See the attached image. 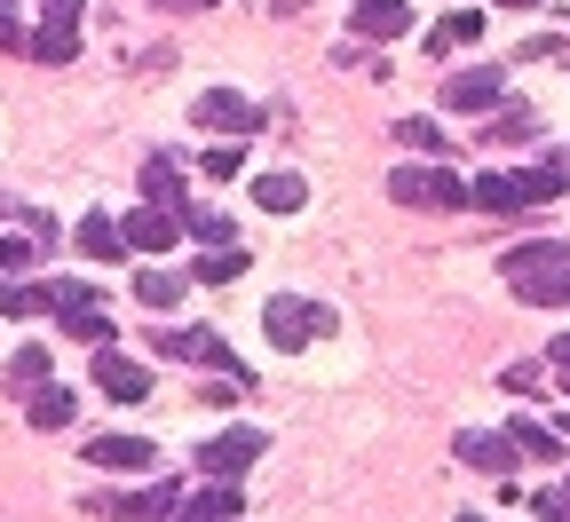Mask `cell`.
Segmentation results:
<instances>
[{"label": "cell", "mask_w": 570, "mask_h": 522, "mask_svg": "<svg viewBox=\"0 0 570 522\" xmlns=\"http://www.w3.org/2000/svg\"><path fill=\"white\" fill-rule=\"evenodd\" d=\"M508 285L523 293L531 309H570V246L562 238H539V246H515L508 262Z\"/></svg>", "instance_id": "obj_1"}, {"label": "cell", "mask_w": 570, "mask_h": 522, "mask_svg": "<svg viewBox=\"0 0 570 522\" xmlns=\"http://www.w3.org/2000/svg\"><path fill=\"white\" fill-rule=\"evenodd\" d=\"M48 317H56L71 341H88V348H111V333H119L111 309H104V293H88L80 277H56V309H48Z\"/></svg>", "instance_id": "obj_2"}, {"label": "cell", "mask_w": 570, "mask_h": 522, "mask_svg": "<svg viewBox=\"0 0 570 522\" xmlns=\"http://www.w3.org/2000/svg\"><path fill=\"white\" fill-rule=\"evenodd\" d=\"M262 452H269V435H262V427H223V435H206V443H198V475H206V483H238Z\"/></svg>", "instance_id": "obj_3"}, {"label": "cell", "mask_w": 570, "mask_h": 522, "mask_svg": "<svg viewBox=\"0 0 570 522\" xmlns=\"http://www.w3.org/2000/svg\"><path fill=\"white\" fill-rule=\"evenodd\" d=\"M389 198L396 206H428V214H452V206H468V183L452 167H396L389 175Z\"/></svg>", "instance_id": "obj_4"}, {"label": "cell", "mask_w": 570, "mask_h": 522, "mask_svg": "<svg viewBox=\"0 0 570 522\" xmlns=\"http://www.w3.org/2000/svg\"><path fill=\"white\" fill-rule=\"evenodd\" d=\"M325 325H333V309H325V302H302V293H277V302L262 309V333H269V348H309Z\"/></svg>", "instance_id": "obj_5"}, {"label": "cell", "mask_w": 570, "mask_h": 522, "mask_svg": "<svg viewBox=\"0 0 570 522\" xmlns=\"http://www.w3.org/2000/svg\"><path fill=\"white\" fill-rule=\"evenodd\" d=\"M80 9H88V0H40L32 63H71V56H80Z\"/></svg>", "instance_id": "obj_6"}, {"label": "cell", "mask_w": 570, "mask_h": 522, "mask_svg": "<svg viewBox=\"0 0 570 522\" xmlns=\"http://www.w3.org/2000/svg\"><path fill=\"white\" fill-rule=\"evenodd\" d=\"M88 514H104V522H175L183 514V483L151 475L135 499H88Z\"/></svg>", "instance_id": "obj_7"}, {"label": "cell", "mask_w": 570, "mask_h": 522, "mask_svg": "<svg viewBox=\"0 0 570 522\" xmlns=\"http://www.w3.org/2000/svg\"><path fill=\"white\" fill-rule=\"evenodd\" d=\"M159 356H183V364H214L223 381H238V388H246V364L230 356V341H223V333H206V325H175V333H159Z\"/></svg>", "instance_id": "obj_8"}, {"label": "cell", "mask_w": 570, "mask_h": 522, "mask_svg": "<svg viewBox=\"0 0 570 522\" xmlns=\"http://www.w3.org/2000/svg\"><path fill=\"white\" fill-rule=\"evenodd\" d=\"M190 119H198L206 135H230V142H246V135L262 127V111H254V104H246L238 88H206V96L190 104Z\"/></svg>", "instance_id": "obj_9"}, {"label": "cell", "mask_w": 570, "mask_h": 522, "mask_svg": "<svg viewBox=\"0 0 570 522\" xmlns=\"http://www.w3.org/2000/svg\"><path fill=\"white\" fill-rule=\"evenodd\" d=\"M127 254H175V238H183V214L175 206H135L127 221Z\"/></svg>", "instance_id": "obj_10"}, {"label": "cell", "mask_w": 570, "mask_h": 522, "mask_svg": "<svg viewBox=\"0 0 570 522\" xmlns=\"http://www.w3.org/2000/svg\"><path fill=\"white\" fill-rule=\"evenodd\" d=\"M88 467H104V475H151L159 467V443H142V435H96L88 443Z\"/></svg>", "instance_id": "obj_11"}, {"label": "cell", "mask_w": 570, "mask_h": 522, "mask_svg": "<svg viewBox=\"0 0 570 522\" xmlns=\"http://www.w3.org/2000/svg\"><path fill=\"white\" fill-rule=\"evenodd\" d=\"M96 396H111V404H142L151 396V372H142L135 356H111V348H96V381H88Z\"/></svg>", "instance_id": "obj_12"}, {"label": "cell", "mask_w": 570, "mask_h": 522, "mask_svg": "<svg viewBox=\"0 0 570 522\" xmlns=\"http://www.w3.org/2000/svg\"><path fill=\"white\" fill-rule=\"evenodd\" d=\"M452 452H460L468 467H483V475H508V467H515V435H508V427H460Z\"/></svg>", "instance_id": "obj_13"}, {"label": "cell", "mask_w": 570, "mask_h": 522, "mask_svg": "<svg viewBox=\"0 0 570 522\" xmlns=\"http://www.w3.org/2000/svg\"><path fill=\"white\" fill-rule=\"evenodd\" d=\"M412 32V0H356L348 9V40H396Z\"/></svg>", "instance_id": "obj_14"}, {"label": "cell", "mask_w": 570, "mask_h": 522, "mask_svg": "<svg viewBox=\"0 0 570 522\" xmlns=\"http://www.w3.org/2000/svg\"><path fill=\"white\" fill-rule=\"evenodd\" d=\"M539 190H531V175H475L468 183V206L475 214H523Z\"/></svg>", "instance_id": "obj_15"}, {"label": "cell", "mask_w": 570, "mask_h": 522, "mask_svg": "<svg viewBox=\"0 0 570 522\" xmlns=\"http://www.w3.org/2000/svg\"><path fill=\"white\" fill-rule=\"evenodd\" d=\"M499 96H508V80H499V71H483V63H475V71H452V80H444V104H452V111H491Z\"/></svg>", "instance_id": "obj_16"}, {"label": "cell", "mask_w": 570, "mask_h": 522, "mask_svg": "<svg viewBox=\"0 0 570 522\" xmlns=\"http://www.w3.org/2000/svg\"><path fill=\"white\" fill-rule=\"evenodd\" d=\"M238 514H246L238 483H206L198 499H183V514H175V522H238Z\"/></svg>", "instance_id": "obj_17"}, {"label": "cell", "mask_w": 570, "mask_h": 522, "mask_svg": "<svg viewBox=\"0 0 570 522\" xmlns=\"http://www.w3.org/2000/svg\"><path fill=\"white\" fill-rule=\"evenodd\" d=\"M71 238H80V254H88V262H119V254H127V230H119V221H104V214H88Z\"/></svg>", "instance_id": "obj_18"}, {"label": "cell", "mask_w": 570, "mask_h": 522, "mask_svg": "<svg viewBox=\"0 0 570 522\" xmlns=\"http://www.w3.org/2000/svg\"><path fill=\"white\" fill-rule=\"evenodd\" d=\"M142 198H151V206H183V159H142Z\"/></svg>", "instance_id": "obj_19"}, {"label": "cell", "mask_w": 570, "mask_h": 522, "mask_svg": "<svg viewBox=\"0 0 570 522\" xmlns=\"http://www.w3.org/2000/svg\"><path fill=\"white\" fill-rule=\"evenodd\" d=\"M175 214H183V230H190V238H206V246H238L230 214H214V206H198V198H183Z\"/></svg>", "instance_id": "obj_20"}, {"label": "cell", "mask_w": 570, "mask_h": 522, "mask_svg": "<svg viewBox=\"0 0 570 522\" xmlns=\"http://www.w3.org/2000/svg\"><path fill=\"white\" fill-rule=\"evenodd\" d=\"M468 40H483V9H452L436 32H428V56H452V48H468Z\"/></svg>", "instance_id": "obj_21"}, {"label": "cell", "mask_w": 570, "mask_h": 522, "mask_svg": "<svg viewBox=\"0 0 570 522\" xmlns=\"http://www.w3.org/2000/svg\"><path fill=\"white\" fill-rule=\"evenodd\" d=\"M254 198H262L269 214H302V206H309V183H302V175H262Z\"/></svg>", "instance_id": "obj_22"}, {"label": "cell", "mask_w": 570, "mask_h": 522, "mask_svg": "<svg viewBox=\"0 0 570 522\" xmlns=\"http://www.w3.org/2000/svg\"><path fill=\"white\" fill-rule=\"evenodd\" d=\"M183 285H190V277H175V269H135V302H142V309H175Z\"/></svg>", "instance_id": "obj_23"}, {"label": "cell", "mask_w": 570, "mask_h": 522, "mask_svg": "<svg viewBox=\"0 0 570 522\" xmlns=\"http://www.w3.org/2000/svg\"><path fill=\"white\" fill-rule=\"evenodd\" d=\"M24 412H32V427H71L80 396H71V388H32V396H24Z\"/></svg>", "instance_id": "obj_24"}, {"label": "cell", "mask_w": 570, "mask_h": 522, "mask_svg": "<svg viewBox=\"0 0 570 522\" xmlns=\"http://www.w3.org/2000/svg\"><path fill=\"white\" fill-rule=\"evenodd\" d=\"M198 285H230V277H246V246H206V262L190 269Z\"/></svg>", "instance_id": "obj_25"}, {"label": "cell", "mask_w": 570, "mask_h": 522, "mask_svg": "<svg viewBox=\"0 0 570 522\" xmlns=\"http://www.w3.org/2000/svg\"><path fill=\"white\" fill-rule=\"evenodd\" d=\"M9 388H17V396H32V388H48V348H40V341L9 356Z\"/></svg>", "instance_id": "obj_26"}, {"label": "cell", "mask_w": 570, "mask_h": 522, "mask_svg": "<svg viewBox=\"0 0 570 522\" xmlns=\"http://www.w3.org/2000/svg\"><path fill=\"white\" fill-rule=\"evenodd\" d=\"M56 309V285H0V317H40Z\"/></svg>", "instance_id": "obj_27"}, {"label": "cell", "mask_w": 570, "mask_h": 522, "mask_svg": "<svg viewBox=\"0 0 570 522\" xmlns=\"http://www.w3.org/2000/svg\"><path fill=\"white\" fill-rule=\"evenodd\" d=\"M389 135L404 142V151H420V159H444V127L436 119H396Z\"/></svg>", "instance_id": "obj_28"}, {"label": "cell", "mask_w": 570, "mask_h": 522, "mask_svg": "<svg viewBox=\"0 0 570 522\" xmlns=\"http://www.w3.org/2000/svg\"><path fill=\"white\" fill-rule=\"evenodd\" d=\"M508 435H515V452H531V460H562V435H554V427H539V420H515Z\"/></svg>", "instance_id": "obj_29"}, {"label": "cell", "mask_w": 570, "mask_h": 522, "mask_svg": "<svg viewBox=\"0 0 570 522\" xmlns=\"http://www.w3.org/2000/svg\"><path fill=\"white\" fill-rule=\"evenodd\" d=\"M523 175H531V190H539V206L570 190V159H547V167H523Z\"/></svg>", "instance_id": "obj_30"}, {"label": "cell", "mask_w": 570, "mask_h": 522, "mask_svg": "<svg viewBox=\"0 0 570 522\" xmlns=\"http://www.w3.org/2000/svg\"><path fill=\"white\" fill-rule=\"evenodd\" d=\"M198 167H206V175H214V183H230V175H238V167H246V151H238V142H214V151H206V159H198Z\"/></svg>", "instance_id": "obj_31"}, {"label": "cell", "mask_w": 570, "mask_h": 522, "mask_svg": "<svg viewBox=\"0 0 570 522\" xmlns=\"http://www.w3.org/2000/svg\"><path fill=\"white\" fill-rule=\"evenodd\" d=\"M17 269H32V238H24V230L0 238V277H17Z\"/></svg>", "instance_id": "obj_32"}, {"label": "cell", "mask_w": 570, "mask_h": 522, "mask_svg": "<svg viewBox=\"0 0 570 522\" xmlns=\"http://www.w3.org/2000/svg\"><path fill=\"white\" fill-rule=\"evenodd\" d=\"M531 135V111H499L491 127H483V142H523Z\"/></svg>", "instance_id": "obj_33"}, {"label": "cell", "mask_w": 570, "mask_h": 522, "mask_svg": "<svg viewBox=\"0 0 570 522\" xmlns=\"http://www.w3.org/2000/svg\"><path fill=\"white\" fill-rule=\"evenodd\" d=\"M499 388H515V396H539V364H508V381Z\"/></svg>", "instance_id": "obj_34"}, {"label": "cell", "mask_w": 570, "mask_h": 522, "mask_svg": "<svg viewBox=\"0 0 570 522\" xmlns=\"http://www.w3.org/2000/svg\"><path fill=\"white\" fill-rule=\"evenodd\" d=\"M0 48H32V32H17V17H9V0H0Z\"/></svg>", "instance_id": "obj_35"}, {"label": "cell", "mask_w": 570, "mask_h": 522, "mask_svg": "<svg viewBox=\"0 0 570 522\" xmlns=\"http://www.w3.org/2000/svg\"><path fill=\"white\" fill-rule=\"evenodd\" d=\"M539 522H570V491H547L539 499Z\"/></svg>", "instance_id": "obj_36"}, {"label": "cell", "mask_w": 570, "mask_h": 522, "mask_svg": "<svg viewBox=\"0 0 570 522\" xmlns=\"http://www.w3.org/2000/svg\"><path fill=\"white\" fill-rule=\"evenodd\" d=\"M547 364H554V372H570V333H554V348H547Z\"/></svg>", "instance_id": "obj_37"}, {"label": "cell", "mask_w": 570, "mask_h": 522, "mask_svg": "<svg viewBox=\"0 0 570 522\" xmlns=\"http://www.w3.org/2000/svg\"><path fill=\"white\" fill-rule=\"evenodd\" d=\"M269 9H277V17H294V9H309V0H269Z\"/></svg>", "instance_id": "obj_38"}, {"label": "cell", "mask_w": 570, "mask_h": 522, "mask_svg": "<svg viewBox=\"0 0 570 522\" xmlns=\"http://www.w3.org/2000/svg\"><path fill=\"white\" fill-rule=\"evenodd\" d=\"M499 9H531V0H499Z\"/></svg>", "instance_id": "obj_39"}, {"label": "cell", "mask_w": 570, "mask_h": 522, "mask_svg": "<svg viewBox=\"0 0 570 522\" xmlns=\"http://www.w3.org/2000/svg\"><path fill=\"white\" fill-rule=\"evenodd\" d=\"M190 9H223V0H190Z\"/></svg>", "instance_id": "obj_40"}, {"label": "cell", "mask_w": 570, "mask_h": 522, "mask_svg": "<svg viewBox=\"0 0 570 522\" xmlns=\"http://www.w3.org/2000/svg\"><path fill=\"white\" fill-rule=\"evenodd\" d=\"M460 522H491V514H460Z\"/></svg>", "instance_id": "obj_41"}, {"label": "cell", "mask_w": 570, "mask_h": 522, "mask_svg": "<svg viewBox=\"0 0 570 522\" xmlns=\"http://www.w3.org/2000/svg\"><path fill=\"white\" fill-rule=\"evenodd\" d=\"M562 435H570V420H562Z\"/></svg>", "instance_id": "obj_42"}, {"label": "cell", "mask_w": 570, "mask_h": 522, "mask_svg": "<svg viewBox=\"0 0 570 522\" xmlns=\"http://www.w3.org/2000/svg\"><path fill=\"white\" fill-rule=\"evenodd\" d=\"M562 396H570V388H562Z\"/></svg>", "instance_id": "obj_43"}]
</instances>
